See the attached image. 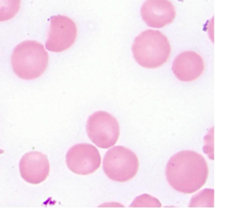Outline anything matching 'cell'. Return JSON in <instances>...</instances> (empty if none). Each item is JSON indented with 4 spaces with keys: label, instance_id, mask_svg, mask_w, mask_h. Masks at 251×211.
Segmentation results:
<instances>
[{
    "label": "cell",
    "instance_id": "obj_1",
    "mask_svg": "<svg viewBox=\"0 0 251 211\" xmlns=\"http://www.w3.org/2000/svg\"><path fill=\"white\" fill-rule=\"evenodd\" d=\"M166 176L168 183L177 192L195 193L205 184L209 167L200 154L184 150L171 157L166 165Z\"/></svg>",
    "mask_w": 251,
    "mask_h": 211
},
{
    "label": "cell",
    "instance_id": "obj_2",
    "mask_svg": "<svg viewBox=\"0 0 251 211\" xmlns=\"http://www.w3.org/2000/svg\"><path fill=\"white\" fill-rule=\"evenodd\" d=\"M11 63L14 73L21 79L31 81L46 71L49 54L45 46L36 41H24L14 48Z\"/></svg>",
    "mask_w": 251,
    "mask_h": 211
},
{
    "label": "cell",
    "instance_id": "obj_3",
    "mask_svg": "<svg viewBox=\"0 0 251 211\" xmlns=\"http://www.w3.org/2000/svg\"><path fill=\"white\" fill-rule=\"evenodd\" d=\"M132 52L141 67L150 69L159 68L170 57V43L162 32L148 29L135 37Z\"/></svg>",
    "mask_w": 251,
    "mask_h": 211
},
{
    "label": "cell",
    "instance_id": "obj_4",
    "mask_svg": "<svg viewBox=\"0 0 251 211\" xmlns=\"http://www.w3.org/2000/svg\"><path fill=\"white\" fill-rule=\"evenodd\" d=\"M138 169V157L134 151L123 146H112L103 157V171L113 181L123 183L132 180Z\"/></svg>",
    "mask_w": 251,
    "mask_h": 211
},
{
    "label": "cell",
    "instance_id": "obj_5",
    "mask_svg": "<svg viewBox=\"0 0 251 211\" xmlns=\"http://www.w3.org/2000/svg\"><path fill=\"white\" fill-rule=\"evenodd\" d=\"M90 141L100 148H110L120 137V125L112 114L99 111L90 115L86 126Z\"/></svg>",
    "mask_w": 251,
    "mask_h": 211
},
{
    "label": "cell",
    "instance_id": "obj_6",
    "mask_svg": "<svg viewBox=\"0 0 251 211\" xmlns=\"http://www.w3.org/2000/svg\"><path fill=\"white\" fill-rule=\"evenodd\" d=\"M48 39L45 48L51 52H62L72 47L77 37L75 23L68 16L58 14L50 18Z\"/></svg>",
    "mask_w": 251,
    "mask_h": 211
},
{
    "label": "cell",
    "instance_id": "obj_7",
    "mask_svg": "<svg viewBox=\"0 0 251 211\" xmlns=\"http://www.w3.org/2000/svg\"><path fill=\"white\" fill-rule=\"evenodd\" d=\"M68 169L78 175H89L101 165L99 149L92 144L80 143L73 146L67 153Z\"/></svg>",
    "mask_w": 251,
    "mask_h": 211
},
{
    "label": "cell",
    "instance_id": "obj_8",
    "mask_svg": "<svg viewBox=\"0 0 251 211\" xmlns=\"http://www.w3.org/2000/svg\"><path fill=\"white\" fill-rule=\"evenodd\" d=\"M141 16L149 27L161 28L175 21L176 10L170 0H145Z\"/></svg>",
    "mask_w": 251,
    "mask_h": 211
},
{
    "label": "cell",
    "instance_id": "obj_9",
    "mask_svg": "<svg viewBox=\"0 0 251 211\" xmlns=\"http://www.w3.org/2000/svg\"><path fill=\"white\" fill-rule=\"evenodd\" d=\"M19 166L22 178L29 184H40L49 176V160L43 153H26L22 157Z\"/></svg>",
    "mask_w": 251,
    "mask_h": 211
},
{
    "label": "cell",
    "instance_id": "obj_10",
    "mask_svg": "<svg viewBox=\"0 0 251 211\" xmlns=\"http://www.w3.org/2000/svg\"><path fill=\"white\" fill-rule=\"evenodd\" d=\"M172 70L178 80L189 82L202 75L204 71V62L198 52L186 50L175 58Z\"/></svg>",
    "mask_w": 251,
    "mask_h": 211
},
{
    "label": "cell",
    "instance_id": "obj_11",
    "mask_svg": "<svg viewBox=\"0 0 251 211\" xmlns=\"http://www.w3.org/2000/svg\"><path fill=\"white\" fill-rule=\"evenodd\" d=\"M21 8V0H0V23L14 18Z\"/></svg>",
    "mask_w": 251,
    "mask_h": 211
},
{
    "label": "cell",
    "instance_id": "obj_12",
    "mask_svg": "<svg viewBox=\"0 0 251 211\" xmlns=\"http://www.w3.org/2000/svg\"><path fill=\"white\" fill-rule=\"evenodd\" d=\"M214 206V190L204 189L202 192L196 194L190 201L189 207H211Z\"/></svg>",
    "mask_w": 251,
    "mask_h": 211
},
{
    "label": "cell",
    "instance_id": "obj_13",
    "mask_svg": "<svg viewBox=\"0 0 251 211\" xmlns=\"http://www.w3.org/2000/svg\"><path fill=\"white\" fill-rule=\"evenodd\" d=\"M130 207H153V208H160L161 207V202H159L157 199L153 197L151 195L149 194H142L138 197H136L135 201L132 202Z\"/></svg>",
    "mask_w": 251,
    "mask_h": 211
},
{
    "label": "cell",
    "instance_id": "obj_14",
    "mask_svg": "<svg viewBox=\"0 0 251 211\" xmlns=\"http://www.w3.org/2000/svg\"><path fill=\"white\" fill-rule=\"evenodd\" d=\"M205 145L203 147V151L206 153L210 157V159H214V154H213V127L211 128L206 137H204Z\"/></svg>",
    "mask_w": 251,
    "mask_h": 211
},
{
    "label": "cell",
    "instance_id": "obj_15",
    "mask_svg": "<svg viewBox=\"0 0 251 211\" xmlns=\"http://www.w3.org/2000/svg\"><path fill=\"white\" fill-rule=\"evenodd\" d=\"M4 153V150L3 149H0V154H3Z\"/></svg>",
    "mask_w": 251,
    "mask_h": 211
}]
</instances>
